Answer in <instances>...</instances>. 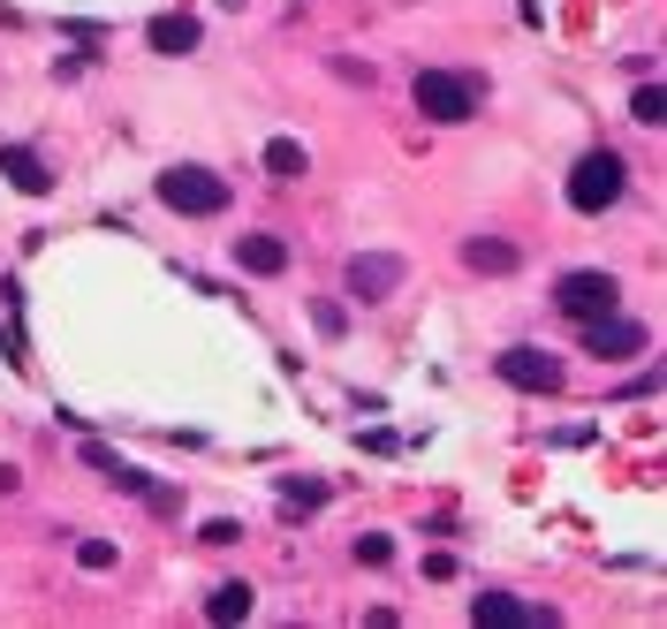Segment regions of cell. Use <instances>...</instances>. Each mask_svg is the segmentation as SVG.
<instances>
[{"instance_id":"obj_5","label":"cell","mask_w":667,"mask_h":629,"mask_svg":"<svg viewBox=\"0 0 667 629\" xmlns=\"http://www.w3.org/2000/svg\"><path fill=\"white\" fill-rule=\"evenodd\" d=\"M554 312L561 318H599V312H622V281L607 274V266H577V274H561L554 281Z\"/></svg>"},{"instance_id":"obj_8","label":"cell","mask_w":667,"mask_h":629,"mask_svg":"<svg viewBox=\"0 0 667 629\" xmlns=\"http://www.w3.org/2000/svg\"><path fill=\"white\" fill-rule=\"evenodd\" d=\"M395 289H402V258L395 251H356L349 258V297L356 304H387Z\"/></svg>"},{"instance_id":"obj_2","label":"cell","mask_w":667,"mask_h":629,"mask_svg":"<svg viewBox=\"0 0 667 629\" xmlns=\"http://www.w3.org/2000/svg\"><path fill=\"white\" fill-rule=\"evenodd\" d=\"M478 99H486V76H471V69H425L417 76V114L425 122H471Z\"/></svg>"},{"instance_id":"obj_18","label":"cell","mask_w":667,"mask_h":629,"mask_svg":"<svg viewBox=\"0 0 667 629\" xmlns=\"http://www.w3.org/2000/svg\"><path fill=\"white\" fill-rule=\"evenodd\" d=\"M235 539H243L235 516H205V523H197V546H235Z\"/></svg>"},{"instance_id":"obj_3","label":"cell","mask_w":667,"mask_h":629,"mask_svg":"<svg viewBox=\"0 0 667 629\" xmlns=\"http://www.w3.org/2000/svg\"><path fill=\"white\" fill-rule=\"evenodd\" d=\"M160 205L167 213H182V220H213V213H228V182L213 174V167H167L160 174Z\"/></svg>"},{"instance_id":"obj_22","label":"cell","mask_w":667,"mask_h":629,"mask_svg":"<svg viewBox=\"0 0 667 629\" xmlns=\"http://www.w3.org/2000/svg\"><path fill=\"white\" fill-rule=\"evenodd\" d=\"M312 326H319L327 341H341V334H349V318H341V304H312Z\"/></svg>"},{"instance_id":"obj_12","label":"cell","mask_w":667,"mask_h":629,"mask_svg":"<svg viewBox=\"0 0 667 629\" xmlns=\"http://www.w3.org/2000/svg\"><path fill=\"white\" fill-rule=\"evenodd\" d=\"M463 266H471V274H486V281H500V274H516V266H523V251H516L508 235H471V243H463Z\"/></svg>"},{"instance_id":"obj_17","label":"cell","mask_w":667,"mask_h":629,"mask_svg":"<svg viewBox=\"0 0 667 629\" xmlns=\"http://www.w3.org/2000/svg\"><path fill=\"white\" fill-rule=\"evenodd\" d=\"M349 554H356L364 569H387V561H395V539H387V531H356V546H349Z\"/></svg>"},{"instance_id":"obj_4","label":"cell","mask_w":667,"mask_h":629,"mask_svg":"<svg viewBox=\"0 0 667 629\" xmlns=\"http://www.w3.org/2000/svg\"><path fill=\"white\" fill-rule=\"evenodd\" d=\"M494 379H500V387H516V395H561V387H569V364H561L554 349L516 341V349H500V356H494Z\"/></svg>"},{"instance_id":"obj_15","label":"cell","mask_w":667,"mask_h":629,"mask_svg":"<svg viewBox=\"0 0 667 629\" xmlns=\"http://www.w3.org/2000/svg\"><path fill=\"white\" fill-rule=\"evenodd\" d=\"M327 500H333V485H327V477H281V516H289V523L319 516Z\"/></svg>"},{"instance_id":"obj_19","label":"cell","mask_w":667,"mask_h":629,"mask_svg":"<svg viewBox=\"0 0 667 629\" xmlns=\"http://www.w3.org/2000/svg\"><path fill=\"white\" fill-rule=\"evenodd\" d=\"M76 561H84V569H92V577H107V569H114V561H122V554H114V546H107V539H84V546H76Z\"/></svg>"},{"instance_id":"obj_9","label":"cell","mask_w":667,"mask_h":629,"mask_svg":"<svg viewBox=\"0 0 667 629\" xmlns=\"http://www.w3.org/2000/svg\"><path fill=\"white\" fill-rule=\"evenodd\" d=\"M145 46L167 53V61H174V53H197V46H205V23H197V15H182V8H167V15L145 23Z\"/></svg>"},{"instance_id":"obj_16","label":"cell","mask_w":667,"mask_h":629,"mask_svg":"<svg viewBox=\"0 0 667 629\" xmlns=\"http://www.w3.org/2000/svg\"><path fill=\"white\" fill-rule=\"evenodd\" d=\"M266 174H274V182L312 174V145H304V137H266Z\"/></svg>"},{"instance_id":"obj_21","label":"cell","mask_w":667,"mask_h":629,"mask_svg":"<svg viewBox=\"0 0 667 629\" xmlns=\"http://www.w3.org/2000/svg\"><path fill=\"white\" fill-rule=\"evenodd\" d=\"M417 569H425V584H456V577H463V561H456V554H425Z\"/></svg>"},{"instance_id":"obj_7","label":"cell","mask_w":667,"mask_h":629,"mask_svg":"<svg viewBox=\"0 0 667 629\" xmlns=\"http://www.w3.org/2000/svg\"><path fill=\"white\" fill-rule=\"evenodd\" d=\"M645 326L638 318H622V312H599V318H584V349L599 356V364H630V356H645Z\"/></svg>"},{"instance_id":"obj_11","label":"cell","mask_w":667,"mask_h":629,"mask_svg":"<svg viewBox=\"0 0 667 629\" xmlns=\"http://www.w3.org/2000/svg\"><path fill=\"white\" fill-rule=\"evenodd\" d=\"M235 266L258 274V281H274V274H289V243L266 235V228H258V235H235Z\"/></svg>"},{"instance_id":"obj_13","label":"cell","mask_w":667,"mask_h":629,"mask_svg":"<svg viewBox=\"0 0 667 629\" xmlns=\"http://www.w3.org/2000/svg\"><path fill=\"white\" fill-rule=\"evenodd\" d=\"M251 607H258V592H251V584H243V577H228V584H213V592H205V622H251Z\"/></svg>"},{"instance_id":"obj_10","label":"cell","mask_w":667,"mask_h":629,"mask_svg":"<svg viewBox=\"0 0 667 629\" xmlns=\"http://www.w3.org/2000/svg\"><path fill=\"white\" fill-rule=\"evenodd\" d=\"M0 174H8V190H23V197H46V190H53V167L31 153V145H0Z\"/></svg>"},{"instance_id":"obj_20","label":"cell","mask_w":667,"mask_h":629,"mask_svg":"<svg viewBox=\"0 0 667 629\" xmlns=\"http://www.w3.org/2000/svg\"><path fill=\"white\" fill-rule=\"evenodd\" d=\"M630 114H638V122H660V114H667L660 84H638V92H630Z\"/></svg>"},{"instance_id":"obj_1","label":"cell","mask_w":667,"mask_h":629,"mask_svg":"<svg viewBox=\"0 0 667 629\" xmlns=\"http://www.w3.org/2000/svg\"><path fill=\"white\" fill-rule=\"evenodd\" d=\"M622 190H630V159L615 153V145H592V153H577L569 167V205L592 220V213H615L622 205Z\"/></svg>"},{"instance_id":"obj_23","label":"cell","mask_w":667,"mask_h":629,"mask_svg":"<svg viewBox=\"0 0 667 629\" xmlns=\"http://www.w3.org/2000/svg\"><path fill=\"white\" fill-rule=\"evenodd\" d=\"M15 493H23V471H15V463H0V500H15Z\"/></svg>"},{"instance_id":"obj_14","label":"cell","mask_w":667,"mask_h":629,"mask_svg":"<svg viewBox=\"0 0 667 629\" xmlns=\"http://www.w3.org/2000/svg\"><path fill=\"white\" fill-rule=\"evenodd\" d=\"M471 622H554V615H546V607H523V600H516V592H478V600H471Z\"/></svg>"},{"instance_id":"obj_6","label":"cell","mask_w":667,"mask_h":629,"mask_svg":"<svg viewBox=\"0 0 667 629\" xmlns=\"http://www.w3.org/2000/svg\"><path fill=\"white\" fill-rule=\"evenodd\" d=\"M84 463H92V471H107V477H114V485H122V493H137V500H145L153 516H182V493H174L167 477H145V471H137V463H122L114 448H99V440H84Z\"/></svg>"}]
</instances>
